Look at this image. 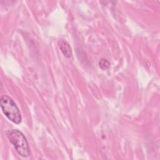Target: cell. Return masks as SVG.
Here are the masks:
<instances>
[{
    "label": "cell",
    "mask_w": 160,
    "mask_h": 160,
    "mask_svg": "<svg viewBox=\"0 0 160 160\" xmlns=\"http://www.w3.org/2000/svg\"><path fill=\"white\" fill-rule=\"evenodd\" d=\"M99 66L101 69L105 70L109 68L110 66L109 62L106 59H101L99 62Z\"/></svg>",
    "instance_id": "4"
},
{
    "label": "cell",
    "mask_w": 160,
    "mask_h": 160,
    "mask_svg": "<svg viewBox=\"0 0 160 160\" xmlns=\"http://www.w3.org/2000/svg\"><path fill=\"white\" fill-rule=\"evenodd\" d=\"M9 141L16 149L17 152L22 157H28L30 154L28 141L24 134L18 129H9L6 131Z\"/></svg>",
    "instance_id": "1"
},
{
    "label": "cell",
    "mask_w": 160,
    "mask_h": 160,
    "mask_svg": "<svg viewBox=\"0 0 160 160\" xmlns=\"http://www.w3.org/2000/svg\"><path fill=\"white\" fill-rule=\"evenodd\" d=\"M58 46L61 51L67 58H69L72 56V50L69 44L65 40H60L58 42Z\"/></svg>",
    "instance_id": "3"
},
{
    "label": "cell",
    "mask_w": 160,
    "mask_h": 160,
    "mask_svg": "<svg viewBox=\"0 0 160 160\" xmlns=\"http://www.w3.org/2000/svg\"><path fill=\"white\" fill-rule=\"evenodd\" d=\"M0 106L4 114L8 119L17 124L21 122L22 117L20 111L9 96L7 95L2 96L0 99Z\"/></svg>",
    "instance_id": "2"
}]
</instances>
